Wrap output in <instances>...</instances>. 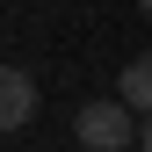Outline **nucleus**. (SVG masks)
Here are the masks:
<instances>
[{
	"label": "nucleus",
	"mask_w": 152,
	"mask_h": 152,
	"mask_svg": "<svg viewBox=\"0 0 152 152\" xmlns=\"http://www.w3.org/2000/svg\"><path fill=\"white\" fill-rule=\"evenodd\" d=\"M116 94H123L130 109H138V116L152 109V51H145V58H130V65H123V80H116Z\"/></svg>",
	"instance_id": "obj_3"
},
{
	"label": "nucleus",
	"mask_w": 152,
	"mask_h": 152,
	"mask_svg": "<svg viewBox=\"0 0 152 152\" xmlns=\"http://www.w3.org/2000/svg\"><path fill=\"white\" fill-rule=\"evenodd\" d=\"M29 116H36V80L22 65H0V138H15Z\"/></svg>",
	"instance_id": "obj_2"
},
{
	"label": "nucleus",
	"mask_w": 152,
	"mask_h": 152,
	"mask_svg": "<svg viewBox=\"0 0 152 152\" xmlns=\"http://www.w3.org/2000/svg\"><path fill=\"white\" fill-rule=\"evenodd\" d=\"M138 152H152V109L138 116Z\"/></svg>",
	"instance_id": "obj_4"
},
{
	"label": "nucleus",
	"mask_w": 152,
	"mask_h": 152,
	"mask_svg": "<svg viewBox=\"0 0 152 152\" xmlns=\"http://www.w3.org/2000/svg\"><path fill=\"white\" fill-rule=\"evenodd\" d=\"M138 15H145V22H152V0H138Z\"/></svg>",
	"instance_id": "obj_5"
},
{
	"label": "nucleus",
	"mask_w": 152,
	"mask_h": 152,
	"mask_svg": "<svg viewBox=\"0 0 152 152\" xmlns=\"http://www.w3.org/2000/svg\"><path fill=\"white\" fill-rule=\"evenodd\" d=\"M72 138H80L87 152H123V145H138V109L123 102H87L80 116H72Z\"/></svg>",
	"instance_id": "obj_1"
}]
</instances>
